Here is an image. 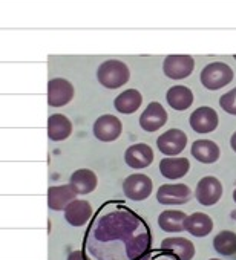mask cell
Instances as JSON below:
<instances>
[{
    "label": "cell",
    "instance_id": "52a82bcc",
    "mask_svg": "<svg viewBox=\"0 0 236 260\" xmlns=\"http://www.w3.org/2000/svg\"><path fill=\"white\" fill-rule=\"evenodd\" d=\"M75 95L74 84L66 78H52L48 83V104L51 107H63L72 101Z\"/></svg>",
    "mask_w": 236,
    "mask_h": 260
},
{
    "label": "cell",
    "instance_id": "4316f807",
    "mask_svg": "<svg viewBox=\"0 0 236 260\" xmlns=\"http://www.w3.org/2000/svg\"><path fill=\"white\" fill-rule=\"evenodd\" d=\"M138 260H180V258L173 252L158 248V249H149Z\"/></svg>",
    "mask_w": 236,
    "mask_h": 260
},
{
    "label": "cell",
    "instance_id": "cb8c5ba5",
    "mask_svg": "<svg viewBox=\"0 0 236 260\" xmlns=\"http://www.w3.org/2000/svg\"><path fill=\"white\" fill-rule=\"evenodd\" d=\"M187 214L180 210H164L158 216V226L166 233L184 231V222Z\"/></svg>",
    "mask_w": 236,
    "mask_h": 260
},
{
    "label": "cell",
    "instance_id": "5bb4252c",
    "mask_svg": "<svg viewBox=\"0 0 236 260\" xmlns=\"http://www.w3.org/2000/svg\"><path fill=\"white\" fill-rule=\"evenodd\" d=\"M125 162L135 170L146 169L154 162V150L151 146L144 143L134 144L128 147V150L125 152Z\"/></svg>",
    "mask_w": 236,
    "mask_h": 260
},
{
    "label": "cell",
    "instance_id": "9a60e30c",
    "mask_svg": "<svg viewBox=\"0 0 236 260\" xmlns=\"http://www.w3.org/2000/svg\"><path fill=\"white\" fill-rule=\"evenodd\" d=\"M77 198L75 190L68 185H52L48 188V207L52 211L65 210L74 199Z\"/></svg>",
    "mask_w": 236,
    "mask_h": 260
},
{
    "label": "cell",
    "instance_id": "9c48e42d",
    "mask_svg": "<svg viewBox=\"0 0 236 260\" xmlns=\"http://www.w3.org/2000/svg\"><path fill=\"white\" fill-rule=\"evenodd\" d=\"M190 198L192 190L186 184H163L157 191V201L161 205H184Z\"/></svg>",
    "mask_w": 236,
    "mask_h": 260
},
{
    "label": "cell",
    "instance_id": "4fadbf2b",
    "mask_svg": "<svg viewBox=\"0 0 236 260\" xmlns=\"http://www.w3.org/2000/svg\"><path fill=\"white\" fill-rule=\"evenodd\" d=\"M63 211H65L66 222L74 228L84 226L87 222H91V219L94 216L92 205L83 199H74Z\"/></svg>",
    "mask_w": 236,
    "mask_h": 260
},
{
    "label": "cell",
    "instance_id": "f546056e",
    "mask_svg": "<svg viewBox=\"0 0 236 260\" xmlns=\"http://www.w3.org/2000/svg\"><path fill=\"white\" fill-rule=\"evenodd\" d=\"M233 201H234V202H236V190H234V191H233Z\"/></svg>",
    "mask_w": 236,
    "mask_h": 260
},
{
    "label": "cell",
    "instance_id": "3957f363",
    "mask_svg": "<svg viewBox=\"0 0 236 260\" xmlns=\"http://www.w3.org/2000/svg\"><path fill=\"white\" fill-rule=\"evenodd\" d=\"M233 78H234L233 69L227 63H222V61L209 63L207 66H204L199 75L201 84L207 90H219L225 87L227 84H230Z\"/></svg>",
    "mask_w": 236,
    "mask_h": 260
},
{
    "label": "cell",
    "instance_id": "4dcf8cb0",
    "mask_svg": "<svg viewBox=\"0 0 236 260\" xmlns=\"http://www.w3.org/2000/svg\"><path fill=\"white\" fill-rule=\"evenodd\" d=\"M209 260H221V258H209Z\"/></svg>",
    "mask_w": 236,
    "mask_h": 260
},
{
    "label": "cell",
    "instance_id": "d6986e66",
    "mask_svg": "<svg viewBox=\"0 0 236 260\" xmlns=\"http://www.w3.org/2000/svg\"><path fill=\"white\" fill-rule=\"evenodd\" d=\"M69 184L75 190L77 194H89V193H92L97 188L98 178L89 169H78V170H75L71 175Z\"/></svg>",
    "mask_w": 236,
    "mask_h": 260
},
{
    "label": "cell",
    "instance_id": "2e32d148",
    "mask_svg": "<svg viewBox=\"0 0 236 260\" xmlns=\"http://www.w3.org/2000/svg\"><path fill=\"white\" fill-rule=\"evenodd\" d=\"M190 170V161L181 156H167L160 161V173L166 179H181Z\"/></svg>",
    "mask_w": 236,
    "mask_h": 260
},
{
    "label": "cell",
    "instance_id": "8fae6325",
    "mask_svg": "<svg viewBox=\"0 0 236 260\" xmlns=\"http://www.w3.org/2000/svg\"><path fill=\"white\" fill-rule=\"evenodd\" d=\"M189 122H190V127L193 128V132L204 135V134L213 132V130L218 127L219 116L215 109H212L209 106H201L195 112H192Z\"/></svg>",
    "mask_w": 236,
    "mask_h": 260
},
{
    "label": "cell",
    "instance_id": "277c9868",
    "mask_svg": "<svg viewBox=\"0 0 236 260\" xmlns=\"http://www.w3.org/2000/svg\"><path fill=\"white\" fill-rule=\"evenodd\" d=\"M154 191V182L148 175L134 173L123 181V193L128 199L141 202L146 201Z\"/></svg>",
    "mask_w": 236,
    "mask_h": 260
},
{
    "label": "cell",
    "instance_id": "5b68a950",
    "mask_svg": "<svg viewBox=\"0 0 236 260\" xmlns=\"http://www.w3.org/2000/svg\"><path fill=\"white\" fill-rule=\"evenodd\" d=\"M123 132V124L115 115L106 113L95 119L94 122V137L103 143H112L120 138Z\"/></svg>",
    "mask_w": 236,
    "mask_h": 260
},
{
    "label": "cell",
    "instance_id": "7c38bea8",
    "mask_svg": "<svg viewBox=\"0 0 236 260\" xmlns=\"http://www.w3.org/2000/svg\"><path fill=\"white\" fill-rule=\"evenodd\" d=\"M167 122V112L158 101L148 104L144 112L140 115V125L144 132L154 134Z\"/></svg>",
    "mask_w": 236,
    "mask_h": 260
},
{
    "label": "cell",
    "instance_id": "1f68e13d",
    "mask_svg": "<svg viewBox=\"0 0 236 260\" xmlns=\"http://www.w3.org/2000/svg\"><path fill=\"white\" fill-rule=\"evenodd\" d=\"M234 60H236V55H234Z\"/></svg>",
    "mask_w": 236,
    "mask_h": 260
},
{
    "label": "cell",
    "instance_id": "44dd1931",
    "mask_svg": "<svg viewBox=\"0 0 236 260\" xmlns=\"http://www.w3.org/2000/svg\"><path fill=\"white\" fill-rule=\"evenodd\" d=\"M192 156L201 164H213L219 159L221 150L216 143L210 140H198L192 144Z\"/></svg>",
    "mask_w": 236,
    "mask_h": 260
},
{
    "label": "cell",
    "instance_id": "d4e9b609",
    "mask_svg": "<svg viewBox=\"0 0 236 260\" xmlns=\"http://www.w3.org/2000/svg\"><path fill=\"white\" fill-rule=\"evenodd\" d=\"M213 249L221 255L236 254V233L228 230L219 231L213 239Z\"/></svg>",
    "mask_w": 236,
    "mask_h": 260
},
{
    "label": "cell",
    "instance_id": "8992f818",
    "mask_svg": "<svg viewBox=\"0 0 236 260\" xmlns=\"http://www.w3.org/2000/svg\"><path fill=\"white\" fill-rule=\"evenodd\" d=\"M222 184L218 178L215 176H204L198 181L196 190H195V198L198 204L204 207H212L218 204L222 198Z\"/></svg>",
    "mask_w": 236,
    "mask_h": 260
},
{
    "label": "cell",
    "instance_id": "ac0fdd59",
    "mask_svg": "<svg viewBox=\"0 0 236 260\" xmlns=\"http://www.w3.org/2000/svg\"><path fill=\"white\" fill-rule=\"evenodd\" d=\"M184 231L195 237H205L213 231V220L209 214L196 211L186 217Z\"/></svg>",
    "mask_w": 236,
    "mask_h": 260
},
{
    "label": "cell",
    "instance_id": "30bf717a",
    "mask_svg": "<svg viewBox=\"0 0 236 260\" xmlns=\"http://www.w3.org/2000/svg\"><path fill=\"white\" fill-rule=\"evenodd\" d=\"M187 146V135L180 128H170L157 140L158 150L166 156H176L184 152Z\"/></svg>",
    "mask_w": 236,
    "mask_h": 260
},
{
    "label": "cell",
    "instance_id": "7402d4cb",
    "mask_svg": "<svg viewBox=\"0 0 236 260\" xmlns=\"http://www.w3.org/2000/svg\"><path fill=\"white\" fill-rule=\"evenodd\" d=\"M166 101H167V104L173 110L184 112V110H187L193 104V92L187 86L176 84V86H172L167 90Z\"/></svg>",
    "mask_w": 236,
    "mask_h": 260
},
{
    "label": "cell",
    "instance_id": "ba28073f",
    "mask_svg": "<svg viewBox=\"0 0 236 260\" xmlns=\"http://www.w3.org/2000/svg\"><path fill=\"white\" fill-rule=\"evenodd\" d=\"M195 69V60L190 55H167L163 63V72L167 78L184 80Z\"/></svg>",
    "mask_w": 236,
    "mask_h": 260
},
{
    "label": "cell",
    "instance_id": "83f0119b",
    "mask_svg": "<svg viewBox=\"0 0 236 260\" xmlns=\"http://www.w3.org/2000/svg\"><path fill=\"white\" fill-rule=\"evenodd\" d=\"M68 260H86V257H84L83 251H72V252H69Z\"/></svg>",
    "mask_w": 236,
    "mask_h": 260
},
{
    "label": "cell",
    "instance_id": "ffe728a7",
    "mask_svg": "<svg viewBox=\"0 0 236 260\" xmlns=\"http://www.w3.org/2000/svg\"><path fill=\"white\" fill-rule=\"evenodd\" d=\"M161 249L170 251L173 252L180 260H192L195 257V245L192 243V240L186 239V237H166L161 242Z\"/></svg>",
    "mask_w": 236,
    "mask_h": 260
},
{
    "label": "cell",
    "instance_id": "484cf974",
    "mask_svg": "<svg viewBox=\"0 0 236 260\" xmlns=\"http://www.w3.org/2000/svg\"><path fill=\"white\" fill-rule=\"evenodd\" d=\"M219 106L228 115H234L236 116V87H233L231 90H228L224 95H221Z\"/></svg>",
    "mask_w": 236,
    "mask_h": 260
},
{
    "label": "cell",
    "instance_id": "7a4b0ae2",
    "mask_svg": "<svg viewBox=\"0 0 236 260\" xmlns=\"http://www.w3.org/2000/svg\"><path fill=\"white\" fill-rule=\"evenodd\" d=\"M131 78V71L128 64L122 60H106L97 69V80L106 89L123 87Z\"/></svg>",
    "mask_w": 236,
    "mask_h": 260
},
{
    "label": "cell",
    "instance_id": "e0dca14e",
    "mask_svg": "<svg viewBox=\"0 0 236 260\" xmlns=\"http://www.w3.org/2000/svg\"><path fill=\"white\" fill-rule=\"evenodd\" d=\"M72 134V122L62 113H52L48 118V137L51 141H65Z\"/></svg>",
    "mask_w": 236,
    "mask_h": 260
},
{
    "label": "cell",
    "instance_id": "6da1fadb",
    "mask_svg": "<svg viewBox=\"0 0 236 260\" xmlns=\"http://www.w3.org/2000/svg\"><path fill=\"white\" fill-rule=\"evenodd\" d=\"M152 246L148 222L122 201H107L92 216L83 237L86 260H138Z\"/></svg>",
    "mask_w": 236,
    "mask_h": 260
},
{
    "label": "cell",
    "instance_id": "f1b7e54d",
    "mask_svg": "<svg viewBox=\"0 0 236 260\" xmlns=\"http://www.w3.org/2000/svg\"><path fill=\"white\" fill-rule=\"evenodd\" d=\"M230 147L233 149V152L236 153V132L230 137Z\"/></svg>",
    "mask_w": 236,
    "mask_h": 260
},
{
    "label": "cell",
    "instance_id": "603a6c76",
    "mask_svg": "<svg viewBox=\"0 0 236 260\" xmlns=\"http://www.w3.org/2000/svg\"><path fill=\"white\" fill-rule=\"evenodd\" d=\"M141 103H143V96L137 89H126L113 100V107L116 112L131 115L140 109Z\"/></svg>",
    "mask_w": 236,
    "mask_h": 260
}]
</instances>
